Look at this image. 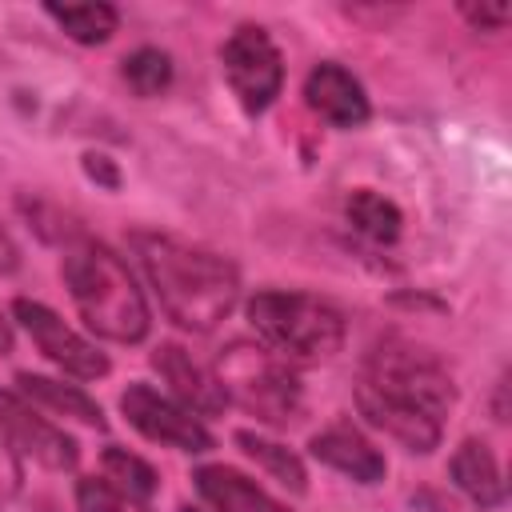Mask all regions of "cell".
Returning a JSON list of instances; mask_svg holds the SVG:
<instances>
[{
    "label": "cell",
    "instance_id": "obj_3",
    "mask_svg": "<svg viewBox=\"0 0 512 512\" xmlns=\"http://www.w3.org/2000/svg\"><path fill=\"white\" fill-rule=\"evenodd\" d=\"M248 324L256 340L292 368H312L344 348V312L324 296L300 288H260L248 296Z\"/></svg>",
    "mask_w": 512,
    "mask_h": 512
},
{
    "label": "cell",
    "instance_id": "obj_24",
    "mask_svg": "<svg viewBox=\"0 0 512 512\" xmlns=\"http://www.w3.org/2000/svg\"><path fill=\"white\" fill-rule=\"evenodd\" d=\"M460 16H464L476 32H504L512 8H508L504 0H496V4H460Z\"/></svg>",
    "mask_w": 512,
    "mask_h": 512
},
{
    "label": "cell",
    "instance_id": "obj_15",
    "mask_svg": "<svg viewBox=\"0 0 512 512\" xmlns=\"http://www.w3.org/2000/svg\"><path fill=\"white\" fill-rule=\"evenodd\" d=\"M448 476H452V484H456L480 512H492V508H500V504L508 500V484H504L500 460H496V452H492L484 440H476V436L460 440V448H456L452 460H448Z\"/></svg>",
    "mask_w": 512,
    "mask_h": 512
},
{
    "label": "cell",
    "instance_id": "obj_1",
    "mask_svg": "<svg viewBox=\"0 0 512 512\" xmlns=\"http://www.w3.org/2000/svg\"><path fill=\"white\" fill-rule=\"evenodd\" d=\"M128 248L176 328L204 336L232 316L240 300V268L228 256L156 228H132Z\"/></svg>",
    "mask_w": 512,
    "mask_h": 512
},
{
    "label": "cell",
    "instance_id": "obj_4",
    "mask_svg": "<svg viewBox=\"0 0 512 512\" xmlns=\"http://www.w3.org/2000/svg\"><path fill=\"white\" fill-rule=\"evenodd\" d=\"M228 404L244 408L264 428H288L304 412V384L288 360L260 340H228L212 364Z\"/></svg>",
    "mask_w": 512,
    "mask_h": 512
},
{
    "label": "cell",
    "instance_id": "obj_8",
    "mask_svg": "<svg viewBox=\"0 0 512 512\" xmlns=\"http://www.w3.org/2000/svg\"><path fill=\"white\" fill-rule=\"evenodd\" d=\"M120 412L152 444H164V448H176V452H192V456L216 448V440H212V432L204 428L200 416H192L184 404H176L172 396L156 392L144 380H132L120 392Z\"/></svg>",
    "mask_w": 512,
    "mask_h": 512
},
{
    "label": "cell",
    "instance_id": "obj_18",
    "mask_svg": "<svg viewBox=\"0 0 512 512\" xmlns=\"http://www.w3.org/2000/svg\"><path fill=\"white\" fill-rule=\"evenodd\" d=\"M344 220L372 244H396L404 232V212L376 188H352L344 200Z\"/></svg>",
    "mask_w": 512,
    "mask_h": 512
},
{
    "label": "cell",
    "instance_id": "obj_26",
    "mask_svg": "<svg viewBox=\"0 0 512 512\" xmlns=\"http://www.w3.org/2000/svg\"><path fill=\"white\" fill-rule=\"evenodd\" d=\"M20 268V244L12 240V232L0 224V276H8V272H16Z\"/></svg>",
    "mask_w": 512,
    "mask_h": 512
},
{
    "label": "cell",
    "instance_id": "obj_27",
    "mask_svg": "<svg viewBox=\"0 0 512 512\" xmlns=\"http://www.w3.org/2000/svg\"><path fill=\"white\" fill-rule=\"evenodd\" d=\"M12 344H16V332H12V320H8L4 308H0V356H8Z\"/></svg>",
    "mask_w": 512,
    "mask_h": 512
},
{
    "label": "cell",
    "instance_id": "obj_17",
    "mask_svg": "<svg viewBox=\"0 0 512 512\" xmlns=\"http://www.w3.org/2000/svg\"><path fill=\"white\" fill-rule=\"evenodd\" d=\"M232 440H236V448H240L248 460H256V468H264L280 488H288L292 496H304V492H308V468H304V460H300L288 444H280V440H272V436H264V432H252V428H240Z\"/></svg>",
    "mask_w": 512,
    "mask_h": 512
},
{
    "label": "cell",
    "instance_id": "obj_23",
    "mask_svg": "<svg viewBox=\"0 0 512 512\" xmlns=\"http://www.w3.org/2000/svg\"><path fill=\"white\" fill-rule=\"evenodd\" d=\"M20 488H24V456L0 432V512L20 496Z\"/></svg>",
    "mask_w": 512,
    "mask_h": 512
},
{
    "label": "cell",
    "instance_id": "obj_7",
    "mask_svg": "<svg viewBox=\"0 0 512 512\" xmlns=\"http://www.w3.org/2000/svg\"><path fill=\"white\" fill-rule=\"evenodd\" d=\"M12 316L28 332V340L44 352V360H52L64 376H72V380H104L112 372V360L88 336H80L60 312H52L48 304L16 296L12 300Z\"/></svg>",
    "mask_w": 512,
    "mask_h": 512
},
{
    "label": "cell",
    "instance_id": "obj_14",
    "mask_svg": "<svg viewBox=\"0 0 512 512\" xmlns=\"http://www.w3.org/2000/svg\"><path fill=\"white\" fill-rule=\"evenodd\" d=\"M192 484L212 512H288V504H280L268 488L228 464H200L192 472Z\"/></svg>",
    "mask_w": 512,
    "mask_h": 512
},
{
    "label": "cell",
    "instance_id": "obj_25",
    "mask_svg": "<svg viewBox=\"0 0 512 512\" xmlns=\"http://www.w3.org/2000/svg\"><path fill=\"white\" fill-rule=\"evenodd\" d=\"M84 176L96 180V184L108 188V192L120 188V168H116V160L104 156V152H84Z\"/></svg>",
    "mask_w": 512,
    "mask_h": 512
},
{
    "label": "cell",
    "instance_id": "obj_6",
    "mask_svg": "<svg viewBox=\"0 0 512 512\" xmlns=\"http://www.w3.org/2000/svg\"><path fill=\"white\" fill-rule=\"evenodd\" d=\"M220 68L248 116H264L284 88V56L272 32L260 24H236L228 32V40L220 44Z\"/></svg>",
    "mask_w": 512,
    "mask_h": 512
},
{
    "label": "cell",
    "instance_id": "obj_5",
    "mask_svg": "<svg viewBox=\"0 0 512 512\" xmlns=\"http://www.w3.org/2000/svg\"><path fill=\"white\" fill-rule=\"evenodd\" d=\"M360 380L372 384L384 396H396L436 420H444L456 408V380L444 368V360L404 336H384L368 348Z\"/></svg>",
    "mask_w": 512,
    "mask_h": 512
},
{
    "label": "cell",
    "instance_id": "obj_9",
    "mask_svg": "<svg viewBox=\"0 0 512 512\" xmlns=\"http://www.w3.org/2000/svg\"><path fill=\"white\" fill-rule=\"evenodd\" d=\"M0 432L20 456H32L48 472H76L80 464L76 440L60 424H52L32 400L8 388H0Z\"/></svg>",
    "mask_w": 512,
    "mask_h": 512
},
{
    "label": "cell",
    "instance_id": "obj_2",
    "mask_svg": "<svg viewBox=\"0 0 512 512\" xmlns=\"http://www.w3.org/2000/svg\"><path fill=\"white\" fill-rule=\"evenodd\" d=\"M60 280L80 312V320L88 324V332H96L100 340L112 344H140L152 332V312L148 300L128 268V260L108 248L104 240L76 232L64 244L60 256Z\"/></svg>",
    "mask_w": 512,
    "mask_h": 512
},
{
    "label": "cell",
    "instance_id": "obj_11",
    "mask_svg": "<svg viewBox=\"0 0 512 512\" xmlns=\"http://www.w3.org/2000/svg\"><path fill=\"white\" fill-rule=\"evenodd\" d=\"M356 412L372 424V428H380L384 436H392L404 452H416V456H428L432 448H440V436H444V420H436V416H428V412H420V408H412V404H404V400H396V396H384V392H376L372 384H356Z\"/></svg>",
    "mask_w": 512,
    "mask_h": 512
},
{
    "label": "cell",
    "instance_id": "obj_19",
    "mask_svg": "<svg viewBox=\"0 0 512 512\" xmlns=\"http://www.w3.org/2000/svg\"><path fill=\"white\" fill-rule=\"evenodd\" d=\"M44 16L76 44L84 48H96V44H108L120 28V8L116 4H44Z\"/></svg>",
    "mask_w": 512,
    "mask_h": 512
},
{
    "label": "cell",
    "instance_id": "obj_20",
    "mask_svg": "<svg viewBox=\"0 0 512 512\" xmlns=\"http://www.w3.org/2000/svg\"><path fill=\"white\" fill-rule=\"evenodd\" d=\"M100 476L112 480L116 488H124L128 496L144 500V504L160 492V472H156L144 456H136V452L120 448V444H108V448H104V456H100Z\"/></svg>",
    "mask_w": 512,
    "mask_h": 512
},
{
    "label": "cell",
    "instance_id": "obj_22",
    "mask_svg": "<svg viewBox=\"0 0 512 512\" xmlns=\"http://www.w3.org/2000/svg\"><path fill=\"white\" fill-rule=\"evenodd\" d=\"M76 508L80 512H148L144 500L128 496L104 476H80L76 480Z\"/></svg>",
    "mask_w": 512,
    "mask_h": 512
},
{
    "label": "cell",
    "instance_id": "obj_16",
    "mask_svg": "<svg viewBox=\"0 0 512 512\" xmlns=\"http://www.w3.org/2000/svg\"><path fill=\"white\" fill-rule=\"evenodd\" d=\"M16 388L24 400H32L36 408H48L56 416H68L84 428H96L104 432L108 420H104V408L80 388V384H64L56 376H40V372H16Z\"/></svg>",
    "mask_w": 512,
    "mask_h": 512
},
{
    "label": "cell",
    "instance_id": "obj_21",
    "mask_svg": "<svg viewBox=\"0 0 512 512\" xmlns=\"http://www.w3.org/2000/svg\"><path fill=\"white\" fill-rule=\"evenodd\" d=\"M120 76H124V84H128L136 96L152 100V96H160V92H168V88H172L176 64H172V56H168L164 48L144 44V48H136V52H128V56H124Z\"/></svg>",
    "mask_w": 512,
    "mask_h": 512
},
{
    "label": "cell",
    "instance_id": "obj_10",
    "mask_svg": "<svg viewBox=\"0 0 512 512\" xmlns=\"http://www.w3.org/2000/svg\"><path fill=\"white\" fill-rule=\"evenodd\" d=\"M152 368L160 372V380L168 384V392H172V400L176 404H184L192 416H224V408H228V396H224V388H220V380H216V372L212 368H204L184 344H176V340H164V344H156L152 348Z\"/></svg>",
    "mask_w": 512,
    "mask_h": 512
},
{
    "label": "cell",
    "instance_id": "obj_13",
    "mask_svg": "<svg viewBox=\"0 0 512 512\" xmlns=\"http://www.w3.org/2000/svg\"><path fill=\"white\" fill-rule=\"evenodd\" d=\"M308 456L320 460L324 468H332V472L356 480V484H380V480L388 476L384 452H380L360 428H352V424H344V420H340V424H328V428H320V432H312Z\"/></svg>",
    "mask_w": 512,
    "mask_h": 512
},
{
    "label": "cell",
    "instance_id": "obj_28",
    "mask_svg": "<svg viewBox=\"0 0 512 512\" xmlns=\"http://www.w3.org/2000/svg\"><path fill=\"white\" fill-rule=\"evenodd\" d=\"M180 512H200V508H188V504H184V508H180Z\"/></svg>",
    "mask_w": 512,
    "mask_h": 512
},
{
    "label": "cell",
    "instance_id": "obj_12",
    "mask_svg": "<svg viewBox=\"0 0 512 512\" xmlns=\"http://www.w3.org/2000/svg\"><path fill=\"white\" fill-rule=\"evenodd\" d=\"M304 104L332 128H360L372 116V100L364 84L336 60H320L304 76Z\"/></svg>",
    "mask_w": 512,
    "mask_h": 512
}]
</instances>
